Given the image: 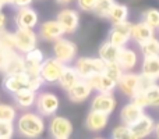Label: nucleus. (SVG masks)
I'll list each match as a JSON object with an SVG mask.
<instances>
[{"label": "nucleus", "instance_id": "nucleus-1", "mask_svg": "<svg viewBox=\"0 0 159 139\" xmlns=\"http://www.w3.org/2000/svg\"><path fill=\"white\" fill-rule=\"evenodd\" d=\"M46 129L45 120L36 111H25L16 120V131L25 139H38Z\"/></svg>", "mask_w": 159, "mask_h": 139}, {"label": "nucleus", "instance_id": "nucleus-2", "mask_svg": "<svg viewBox=\"0 0 159 139\" xmlns=\"http://www.w3.org/2000/svg\"><path fill=\"white\" fill-rule=\"evenodd\" d=\"M77 45L66 38H60L53 42V57L63 64H71L77 59Z\"/></svg>", "mask_w": 159, "mask_h": 139}, {"label": "nucleus", "instance_id": "nucleus-3", "mask_svg": "<svg viewBox=\"0 0 159 139\" xmlns=\"http://www.w3.org/2000/svg\"><path fill=\"white\" fill-rule=\"evenodd\" d=\"M59 106H60V100L57 95H55L53 92H41L36 95L35 109L36 113H39L43 118L56 115Z\"/></svg>", "mask_w": 159, "mask_h": 139}, {"label": "nucleus", "instance_id": "nucleus-4", "mask_svg": "<svg viewBox=\"0 0 159 139\" xmlns=\"http://www.w3.org/2000/svg\"><path fill=\"white\" fill-rule=\"evenodd\" d=\"M106 63L99 57H80L75 59L74 68L77 70L81 79H88L93 74L103 72Z\"/></svg>", "mask_w": 159, "mask_h": 139}, {"label": "nucleus", "instance_id": "nucleus-5", "mask_svg": "<svg viewBox=\"0 0 159 139\" xmlns=\"http://www.w3.org/2000/svg\"><path fill=\"white\" fill-rule=\"evenodd\" d=\"M38 33L34 29L28 28H17L14 31V39H16V50L21 54L31 52L38 45Z\"/></svg>", "mask_w": 159, "mask_h": 139}, {"label": "nucleus", "instance_id": "nucleus-6", "mask_svg": "<svg viewBox=\"0 0 159 139\" xmlns=\"http://www.w3.org/2000/svg\"><path fill=\"white\" fill-rule=\"evenodd\" d=\"M64 66L61 61H59L55 57H49V59H45L43 63L41 66V78L43 79L45 84H57L59 79L61 76V72L64 70Z\"/></svg>", "mask_w": 159, "mask_h": 139}, {"label": "nucleus", "instance_id": "nucleus-7", "mask_svg": "<svg viewBox=\"0 0 159 139\" xmlns=\"http://www.w3.org/2000/svg\"><path fill=\"white\" fill-rule=\"evenodd\" d=\"M48 129L53 139H70L73 134V123L66 117L53 115L48 124Z\"/></svg>", "mask_w": 159, "mask_h": 139}, {"label": "nucleus", "instance_id": "nucleus-8", "mask_svg": "<svg viewBox=\"0 0 159 139\" xmlns=\"http://www.w3.org/2000/svg\"><path fill=\"white\" fill-rule=\"evenodd\" d=\"M131 28L133 24L130 21L121 22V24L117 25H112V29L109 31V35H107V41L112 45H115V46L123 49L131 41Z\"/></svg>", "mask_w": 159, "mask_h": 139}, {"label": "nucleus", "instance_id": "nucleus-9", "mask_svg": "<svg viewBox=\"0 0 159 139\" xmlns=\"http://www.w3.org/2000/svg\"><path fill=\"white\" fill-rule=\"evenodd\" d=\"M140 79H141V74L133 72V71L123 72V75L117 81V89L124 96L131 99L140 90Z\"/></svg>", "mask_w": 159, "mask_h": 139}, {"label": "nucleus", "instance_id": "nucleus-10", "mask_svg": "<svg viewBox=\"0 0 159 139\" xmlns=\"http://www.w3.org/2000/svg\"><path fill=\"white\" fill-rule=\"evenodd\" d=\"M63 35H66V32L57 20H48L39 25L38 36L45 42H55L63 38Z\"/></svg>", "mask_w": 159, "mask_h": 139}, {"label": "nucleus", "instance_id": "nucleus-11", "mask_svg": "<svg viewBox=\"0 0 159 139\" xmlns=\"http://www.w3.org/2000/svg\"><path fill=\"white\" fill-rule=\"evenodd\" d=\"M85 81L89 84L92 90H95L98 93H113V90L117 88V82L115 79H112L110 76H107L105 72L93 74Z\"/></svg>", "mask_w": 159, "mask_h": 139}, {"label": "nucleus", "instance_id": "nucleus-12", "mask_svg": "<svg viewBox=\"0 0 159 139\" xmlns=\"http://www.w3.org/2000/svg\"><path fill=\"white\" fill-rule=\"evenodd\" d=\"M116 104H117V102H116L113 93H96L91 102V110L110 115L115 111Z\"/></svg>", "mask_w": 159, "mask_h": 139}, {"label": "nucleus", "instance_id": "nucleus-13", "mask_svg": "<svg viewBox=\"0 0 159 139\" xmlns=\"http://www.w3.org/2000/svg\"><path fill=\"white\" fill-rule=\"evenodd\" d=\"M56 20L60 22L64 32L69 35L74 33L80 27V14L74 8H63L61 11H59Z\"/></svg>", "mask_w": 159, "mask_h": 139}, {"label": "nucleus", "instance_id": "nucleus-14", "mask_svg": "<svg viewBox=\"0 0 159 139\" xmlns=\"http://www.w3.org/2000/svg\"><path fill=\"white\" fill-rule=\"evenodd\" d=\"M14 22H16L17 28L35 29V27H38L39 15L32 7L18 8L16 13V17H14Z\"/></svg>", "mask_w": 159, "mask_h": 139}, {"label": "nucleus", "instance_id": "nucleus-15", "mask_svg": "<svg viewBox=\"0 0 159 139\" xmlns=\"http://www.w3.org/2000/svg\"><path fill=\"white\" fill-rule=\"evenodd\" d=\"M3 86H4V89L8 93L14 95V93L20 92V90L28 89V86H30V76L25 72L6 75L4 81H3Z\"/></svg>", "mask_w": 159, "mask_h": 139}, {"label": "nucleus", "instance_id": "nucleus-16", "mask_svg": "<svg viewBox=\"0 0 159 139\" xmlns=\"http://www.w3.org/2000/svg\"><path fill=\"white\" fill-rule=\"evenodd\" d=\"M155 120L148 114H144L137 123H134L130 128H131L133 134H134L135 139H145L151 134H154L155 129Z\"/></svg>", "mask_w": 159, "mask_h": 139}, {"label": "nucleus", "instance_id": "nucleus-17", "mask_svg": "<svg viewBox=\"0 0 159 139\" xmlns=\"http://www.w3.org/2000/svg\"><path fill=\"white\" fill-rule=\"evenodd\" d=\"M92 92L93 90L89 86V84L85 79H80L71 89L67 90V96H69V100H71L73 103H81L87 100Z\"/></svg>", "mask_w": 159, "mask_h": 139}, {"label": "nucleus", "instance_id": "nucleus-18", "mask_svg": "<svg viewBox=\"0 0 159 139\" xmlns=\"http://www.w3.org/2000/svg\"><path fill=\"white\" fill-rule=\"evenodd\" d=\"M107 124H109V115L95 111V110H91L88 113L87 118H85V127L91 132L102 131V129H105L107 127Z\"/></svg>", "mask_w": 159, "mask_h": 139}, {"label": "nucleus", "instance_id": "nucleus-19", "mask_svg": "<svg viewBox=\"0 0 159 139\" xmlns=\"http://www.w3.org/2000/svg\"><path fill=\"white\" fill-rule=\"evenodd\" d=\"M144 114H145V113H144V109H141V107L135 106L133 102H130V103L124 104V106L121 107V110H120V120H121V124L131 127L133 124L137 123V121L140 120V118L143 117Z\"/></svg>", "mask_w": 159, "mask_h": 139}, {"label": "nucleus", "instance_id": "nucleus-20", "mask_svg": "<svg viewBox=\"0 0 159 139\" xmlns=\"http://www.w3.org/2000/svg\"><path fill=\"white\" fill-rule=\"evenodd\" d=\"M155 38V29L151 28L148 24H145L144 21H138L135 24H133L131 28V39L137 45H141L144 42L149 41V39Z\"/></svg>", "mask_w": 159, "mask_h": 139}, {"label": "nucleus", "instance_id": "nucleus-21", "mask_svg": "<svg viewBox=\"0 0 159 139\" xmlns=\"http://www.w3.org/2000/svg\"><path fill=\"white\" fill-rule=\"evenodd\" d=\"M4 75H13V74H20V72H25V60L24 56L21 53H18L17 50L10 53L6 66L2 71Z\"/></svg>", "mask_w": 159, "mask_h": 139}, {"label": "nucleus", "instance_id": "nucleus-22", "mask_svg": "<svg viewBox=\"0 0 159 139\" xmlns=\"http://www.w3.org/2000/svg\"><path fill=\"white\" fill-rule=\"evenodd\" d=\"M117 63H119V66L121 67V70H123L124 72L133 71L138 64L137 52L133 50V49H129V47H123V49H120V53H119V57H117Z\"/></svg>", "mask_w": 159, "mask_h": 139}, {"label": "nucleus", "instance_id": "nucleus-23", "mask_svg": "<svg viewBox=\"0 0 159 139\" xmlns=\"http://www.w3.org/2000/svg\"><path fill=\"white\" fill-rule=\"evenodd\" d=\"M36 95H38V93L34 92V90L24 89V90H20V92L14 93L13 100H14V103H16V106L18 107V109L28 110V109H31V107L35 106Z\"/></svg>", "mask_w": 159, "mask_h": 139}, {"label": "nucleus", "instance_id": "nucleus-24", "mask_svg": "<svg viewBox=\"0 0 159 139\" xmlns=\"http://www.w3.org/2000/svg\"><path fill=\"white\" fill-rule=\"evenodd\" d=\"M80 79L81 78H80V75H78L77 70L74 68V66L67 64V66H64V70H63V72H61V76H60L57 84L60 85L61 89L67 92V90H70L75 84H77Z\"/></svg>", "mask_w": 159, "mask_h": 139}, {"label": "nucleus", "instance_id": "nucleus-25", "mask_svg": "<svg viewBox=\"0 0 159 139\" xmlns=\"http://www.w3.org/2000/svg\"><path fill=\"white\" fill-rule=\"evenodd\" d=\"M140 74L157 82L159 79V56H157V57H144Z\"/></svg>", "mask_w": 159, "mask_h": 139}, {"label": "nucleus", "instance_id": "nucleus-26", "mask_svg": "<svg viewBox=\"0 0 159 139\" xmlns=\"http://www.w3.org/2000/svg\"><path fill=\"white\" fill-rule=\"evenodd\" d=\"M119 53H120V47L115 46L109 41H106L99 46L98 57L102 59L105 63H113V61H117Z\"/></svg>", "mask_w": 159, "mask_h": 139}, {"label": "nucleus", "instance_id": "nucleus-27", "mask_svg": "<svg viewBox=\"0 0 159 139\" xmlns=\"http://www.w3.org/2000/svg\"><path fill=\"white\" fill-rule=\"evenodd\" d=\"M107 20L110 21L112 25H117V24H121V22L129 21V7L126 4H121V3H116L113 6Z\"/></svg>", "mask_w": 159, "mask_h": 139}, {"label": "nucleus", "instance_id": "nucleus-28", "mask_svg": "<svg viewBox=\"0 0 159 139\" xmlns=\"http://www.w3.org/2000/svg\"><path fill=\"white\" fill-rule=\"evenodd\" d=\"M138 46H140V50L144 57H157V56H159V39L158 38H152L149 41L144 42V43L138 45Z\"/></svg>", "mask_w": 159, "mask_h": 139}, {"label": "nucleus", "instance_id": "nucleus-29", "mask_svg": "<svg viewBox=\"0 0 159 139\" xmlns=\"http://www.w3.org/2000/svg\"><path fill=\"white\" fill-rule=\"evenodd\" d=\"M116 4V0H98L96 2V6H95V13L96 17L99 18H109L110 15V11H112L113 6Z\"/></svg>", "mask_w": 159, "mask_h": 139}, {"label": "nucleus", "instance_id": "nucleus-30", "mask_svg": "<svg viewBox=\"0 0 159 139\" xmlns=\"http://www.w3.org/2000/svg\"><path fill=\"white\" fill-rule=\"evenodd\" d=\"M145 24H148L151 28H154L155 31L159 28V10L158 8H148L143 13V20Z\"/></svg>", "mask_w": 159, "mask_h": 139}, {"label": "nucleus", "instance_id": "nucleus-31", "mask_svg": "<svg viewBox=\"0 0 159 139\" xmlns=\"http://www.w3.org/2000/svg\"><path fill=\"white\" fill-rule=\"evenodd\" d=\"M17 120V109L8 103H0V121L14 123Z\"/></svg>", "mask_w": 159, "mask_h": 139}, {"label": "nucleus", "instance_id": "nucleus-32", "mask_svg": "<svg viewBox=\"0 0 159 139\" xmlns=\"http://www.w3.org/2000/svg\"><path fill=\"white\" fill-rule=\"evenodd\" d=\"M0 46L2 49L8 50V52H13L16 50V39H14V32L4 29L0 32Z\"/></svg>", "mask_w": 159, "mask_h": 139}, {"label": "nucleus", "instance_id": "nucleus-33", "mask_svg": "<svg viewBox=\"0 0 159 139\" xmlns=\"http://www.w3.org/2000/svg\"><path fill=\"white\" fill-rule=\"evenodd\" d=\"M144 95H145L149 107H159V85L157 82L151 85L147 90H144Z\"/></svg>", "mask_w": 159, "mask_h": 139}, {"label": "nucleus", "instance_id": "nucleus-34", "mask_svg": "<svg viewBox=\"0 0 159 139\" xmlns=\"http://www.w3.org/2000/svg\"><path fill=\"white\" fill-rule=\"evenodd\" d=\"M112 139H135V137H134V134H133L131 128H130L129 125L120 124V125L113 128Z\"/></svg>", "mask_w": 159, "mask_h": 139}, {"label": "nucleus", "instance_id": "nucleus-35", "mask_svg": "<svg viewBox=\"0 0 159 139\" xmlns=\"http://www.w3.org/2000/svg\"><path fill=\"white\" fill-rule=\"evenodd\" d=\"M24 56V60L27 61V63H34V64H39V66H42V63H43L45 60V53L42 52L41 49H38V47H35V49H32L31 52L25 53Z\"/></svg>", "mask_w": 159, "mask_h": 139}, {"label": "nucleus", "instance_id": "nucleus-36", "mask_svg": "<svg viewBox=\"0 0 159 139\" xmlns=\"http://www.w3.org/2000/svg\"><path fill=\"white\" fill-rule=\"evenodd\" d=\"M105 74H106L107 76H110L112 79H115L116 82L120 79V76L123 75L124 71L121 70V67L119 66L117 61H113V63H106V66H105Z\"/></svg>", "mask_w": 159, "mask_h": 139}, {"label": "nucleus", "instance_id": "nucleus-37", "mask_svg": "<svg viewBox=\"0 0 159 139\" xmlns=\"http://www.w3.org/2000/svg\"><path fill=\"white\" fill-rule=\"evenodd\" d=\"M16 132L14 123L8 121H0V139H11Z\"/></svg>", "mask_w": 159, "mask_h": 139}, {"label": "nucleus", "instance_id": "nucleus-38", "mask_svg": "<svg viewBox=\"0 0 159 139\" xmlns=\"http://www.w3.org/2000/svg\"><path fill=\"white\" fill-rule=\"evenodd\" d=\"M77 2V7L84 13H93L95 6L98 0H75Z\"/></svg>", "mask_w": 159, "mask_h": 139}, {"label": "nucleus", "instance_id": "nucleus-39", "mask_svg": "<svg viewBox=\"0 0 159 139\" xmlns=\"http://www.w3.org/2000/svg\"><path fill=\"white\" fill-rule=\"evenodd\" d=\"M43 85H45V82H43V79L41 78V75L30 76V86H28V89H31V90H34V92L38 93L39 90L42 89V86H43Z\"/></svg>", "mask_w": 159, "mask_h": 139}, {"label": "nucleus", "instance_id": "nucleus-40", "mask_svg": "<svg viewBox=\"0 0 159 139\" xmlns=\"http://www.w3.org/2000/svg\"><path fill=\"white\" fill-rule=\"evenodd\" d=\"M131 102L135 104V106L141 107V109L149 107V106H148V102H147L145 95H144V92H138V93H135V95L131 98Z\"/></svg>", "mask_w": 159, "mask_h": 139}, {"label": "nucleus", "instance_id": "nucleus-41", "mask_svg": "<svg viewBox=\"0 0 159 139\" xmlns=\"http://www.w3.org/2000/svg\"><path fill=\"white\" fill-rule=\"evenodd\" d=\"M34 0H11V6L16 7L17 10L18 8H24V7H31Z\"/></svg>", "mask_w": 159, "mask_h": 139}, {"label": "nucleus", "instance_id": "nucleus-42", "mask_svg": "<svg viewBox=\"0 0 159 139\" xmlns=\"http://www.w3.org/2000/svg\"><path fill=\"white\" fill-rule=\"evenodd\" d=\"M6 24H7V17L3 11H0V32L6 29Z\"/></svg>", "mask_w": 159, "mask_h": 139}, {"label": "nucleus", "instance_id": "nucleus-43", "mask_svg": "<svg viewBox=\"0 0 159 139\" xmlns=\"http://www.w3.org/2000/svg\"><path fill=\"white\" fill-rule=\"evenodd\" d=\"M56 2H57L60 6H67V4H70V3H73L74 0H56Z\"/></svg>", "mask_w": 159, "mask_h": 139}, {"label": "nucleus", "instance_id": "nucleus-44", "mask_svg": "<svg viewBox=\"0 0 159 139\" xmlns=\"http://www.w3.org/2000/svg\"><path fill=\"white\" fill-rule=\"evenodd\" d=\"M154 135H155V138L159 139V121L157 124H155V129H154Z\"/></svg>", "mask_w": 159, "mask_h": 139}, {"label": "nucleus", "instance_id": "nucleus-45", "mask_svg": "<svg viewBox=\"0 0 159 139\" xmlns=\"http://www.w3.org/2000/svg\"><path fill=\"white\" fill-rule=\"evenodd\" d=\"M4 4H11V0H2Z\"/></svg>", "mask_w": 159, "mask_h": 139}, {"label": "nucleus", "instance_id": "nucleus-46", "mask_svg": "<svg viewBox=\"0 0 159 139\" xmlns=\"http://www.w3.org/2000/svg\"><path fill=\"white\" fill-rule=\"evenodd\" d=\"M3 6H4V3H3V2H2V0H0V11H2V10H3Z\"/></svg>", "mask_w": 159, "mask_h": 139}, {"label": "nucleus", "instance_id": "nucleus-47", "mask_svg": "<svg viewBox=\"0 0 159 139\" xmlns=\"http://www.w3.org/2000/svg\"><path fill=\"white\" fill-rule=\"evenodd\" d=\"M95 139H105V138H95Z\"/></svg>", "mask_w": 159, "mask_h": 139}, {"label": "nucleus", "instance_id": "nucleus-48", "mask_svg": "<svg viewBox=\"0 0 159 139\" xmlns=\"http://www.w3.org/2000/svg\"><path fill=\"white\" fill-rule=\"evenodd\" d=\"M158 32H159V28H158Z\"/></svg>", "mask_w": 159, "mask_h": 139}, {"label": "nucleus", "instance_id": "nucleus-49", "mask_svg": "<svg viewBox=\"0 0 159 139\" xmlns=\"http://www.w3.org/2000/svg\"><path fill=\"white\" fill-rule=\"evenodd\" d=\"M0 49H2V46H0Z\"/></svg>", "mask_w": 159, "mask_h": 139}]
</instances>
